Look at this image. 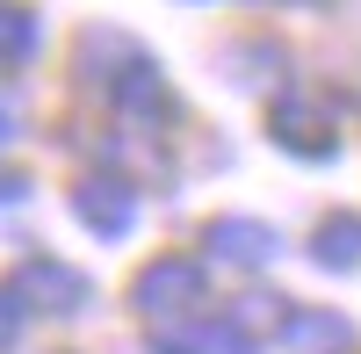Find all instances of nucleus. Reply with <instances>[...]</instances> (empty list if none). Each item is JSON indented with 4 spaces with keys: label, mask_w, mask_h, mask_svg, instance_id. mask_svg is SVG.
Masks as SVG:
<instances>
[{
    "label": "nucleus",
    "mask_w": 361,
    "mask_h": 354,
    "mask_svg": "<svg viewBox=\"0 0 361 354\" xmlns=\"http://www.w3.org/2000/svg\"><path fill=\"white\" fill-rule=\"evenodd\" d=\"M22 311H29V304L15 297V289H0V347H8V340L22 333Z\"/></svg>",
    "instance_id": "1a4fd4ad"
},
{
    "label": "nucleus",
    "mask_w": 361,
    "mask_h": 354,
    "mask_svg": "<svg viewBox=\"0 0 361 354\" xmlns=\"http://www.w3.org/2000/svg\"><path fill=\"white\" fill-rule=\"evenodd\" d=\"M275 145H289V152H304V159H325V152H333L325 123H318L304 102H282V109H275Z\"/></svg>",
    "instance_id": "0eeeda50"
},
{
    "label": "nucleus",
    "mask_w": 361,
    "mask_h": 354,
    "mask_svg": "<svg viewBox=\"0 0 361 354\" xmlns=\"http://www.w3.org/2000/svg\"><path fill=\"white\" fill-rule=\"evenodd\" d=\"M73 217L94 231V239H130L137 231V188L130 181H116V173H87V181L73 188Z\"/></svg>",
    "instance_id": "f03ea898"
},
{
    "label": "nucleus",
    "mask_w": 361,
    "mask_h": 354,
    "mask_svg": "<svg viewBox=\"0 0 361 354\" xmlns=\"http://www.w3.org/2000/svg\"><path fill=\"white\" fill-rule=\"evenodd\" d=\"M8 138H15V116H8V109H0V145H8Z\"/></svg>",
    "instance_id": "9d476101"
},
{
    "label": "nucleus",
    "mask_w": 361,
    "mask_h": 354,
    "mask_svg": "<svg viewBox=\"0 0 361 354\" xmlns=\"http://www.w3.org/2000/svg\"><path fill=\"white\" fill-rule=\"evenodd\" d=\"M311 260H318V268H354V260H361V217H325L318 224V239H311Z\"/></svg>",
    "instance_id": "6e6552de"
},
{
    "label": "nucleus",
    "mask_w": 361,
    "mask_h": 354,
    "mask_svg": "<svg viewBox=\"0 0 361 354\" xmlns=\"http://www.w3.org/2000/svg\"><path fill=\"white\" fill-rule=\"evenodd\" d=\"M37 51H44V22L15 0H0V73H22Z\"/></svg>",
    "instance_id": "423d86ee"
},
{
    "label": "nucleus",
    "mask_w": 361,
    "mask_h": 354,
    "mask_svg": "<svg viewBox=\"0 0 361 354\" xmlns=\"http://www.w3.org/2000/svg\"><path fill=\"white\" fill-rule=\"evenodd\" d=\"M282 347L289 354H347L354 347V326L340 311H289L282 318Z\"/></svg>",
    "instance_id": "39448f33"
},
{
    "label": "nucleus",
    "mask_w": 361,
    "mask_h": 354,
    "mask_svg": "<svg viewBox=\"0 0 361 354\" xmlns=\"http://www.w3.org/2000/svg\"><path fill=\"white\" fill-rule=\"evenodd\" d=\"M202 246L217 253V260H231V268H267V260L282 253L275 224H260V217H217V224L202 231Z\"/></svg>",
    "instance_id": "20e7f679"
},
{
    "label": "nucleus",
    "mask_w": 361,
    "mask_h": 354,
    "mask_svg": "<svg viewBox=\"0 0 361 354\" xmlns=\"http://www.w3.org/2000/svg\"><path fill=\"white\" fill-rule=\"evenodd\" d=\"M130 304L145 318H188L202 304V260L188 253H159V260H145L137 282H130Z\"/></svg>",
    "instance_id": "f257e3e1"
},
{
    "label": "nucleus",
    "mask_w": 361,
    "mask_h": 354,
    "mask_svg": "<svg viewBox=\"0 0 361 354\" xmlns=\"http://www.w3.org/2000/svg\"><path fill=\"white\" fill-rule=\"evenodd\" d=\"M15 297L29 304L37 297V311H58V318H73V311H87V275L80 268H66V260H51V253H37V260H22V275H15Z\"/></svg>",
    "instance_id": "7ed1b4c3"
}]
</instances>
